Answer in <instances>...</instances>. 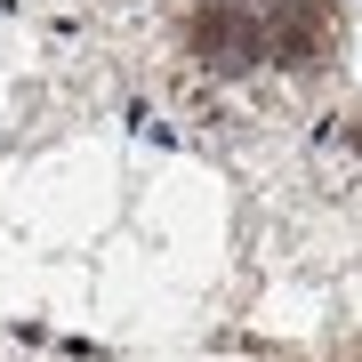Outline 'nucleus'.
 <instances>
[{"mask_svg": "<svg viewBox=\"0 0 362 362\" xmlns=\"http://www.w3.org/2000/svg\"><path fill=\"white\" fill-rule=\"evenodd\" d=\"M185 40H194V57L209 73H250L258 57H274V40H266V25L250 8H233V0H218V8H202L194 25H185Z\"/></svg>", "mask_w": 362, "mask_h": 362, "instance_id": "nucleus-1", "label": "nucleus"}, {"mask_svg": "<svg viewBox=\"0 0 362 362\" xmlns=\"http://www.w3.org/2000/svg\"><path fill=\"white\" fill-rule=\"evenodd\" d=\"M266 40H274V57H282L290 73H306V65H322L338 49V8L330 0H282V8L266 16Z\"/></svg>", "mask_w": 362, "mask_h": 362, "instance_id": "nucleus-2", "label": "nucleus"}]
</instances>
